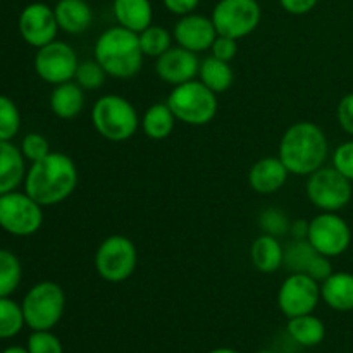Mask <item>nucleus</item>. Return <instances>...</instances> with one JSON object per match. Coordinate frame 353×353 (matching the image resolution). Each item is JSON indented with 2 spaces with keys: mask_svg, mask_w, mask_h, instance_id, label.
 <instances>
[{
  "mask_svg": "<svg viewBox=\"0 0 353 353\" xmlns=\"http://www.w3.org/2000/svg\"><path fill=\"white\" fill-rule=\"evenodd\" d=\"M79 176L76 162L62 152L31 162L24 178V192L41 207L59 205L74 193Z\"/></svg>",
  "mask_w": 353,
  "mask_h": 353,
  "instance_id": "1",
  "label": "nucleus"
},
{
  "mask_svg": "<svg viewBox=\"0 0 353 353\" xmlns=\"http://www.w3.org/2000/svg\"><path fill=\"white\" fill-rule=\"evenodd\" d=\"M330 155V141L323 128L312 121H299L288 126L279 140L278 157L295 176H309L319 168Z\"/></svg>",
  "mask_w": 353,
  "mask_h": 353,
  "instance_id": "2",
  "label": "nucleus"
},
{
  "mask_svg": "<svg viewBox=\"0 0 353 353\" xmlns=\"http://www.w3.org/2000/svg\"><path fill=\"white\" fill-rule=\"evenodd\" d=\"M95 61L105 69L109 78L131 79L141 71L143 52L140 48L138 33L126 28L110 26L99 34L93 45Z\"/></svg>",
  "mask_w": 353,
  "mask_h": 353,
  "instance_id": "3",
  "label": "nucleus"
},
{
  "mask_svg": "<svg viewBox=\"0 0 353 353\" xmlns=\"http://www.w3.org/2000/svg\"><path fill=\"white\" fill-rule=\"evenodd\" d=\"M141 117L133 103L117 93L102 95L92 107V124L97 133L112 143L128 141L140 130Z\"/></svg>",
  "mask_w": 353,
  "mask_h": 353,
  "instance_id": "4",
  "label": "nucleus"
},
{
  "mask_svg": "<svg viewBox=\"0 0 353 353\" xmlns=\"http://www.w3.org/2000/svg\"><path fill=\"white\" fill-rule=\"evenodd\" d=\"M165 102L171 107L176 119L188 126H205L214 121L219 110L217 93L207 88L200 79L172 86Z\"/></svg>",
  "mask_w": 353,
  "mask_h": 353,
  "instance_id": "5",
  "label": "nucleus"
},
{
  "mask_svg": "<svg viewBox=\"0 0 353 353\" xmlns=\"http://www.w3.org/2000/svg\"><path fill=\"white\" fill-rule=\"evenodd\" d=\"M21 309L31 331H52L64 316L65 293L57 283L40 281L28 290Z\"/></svg>",
  "mask_w": 353,
  "mask_h": 353,
  "instance_id": "6",
  "label": "nucleus"
},
{
  "mask_svg": "<svg viewBox=\"0 0 353 353\" xmlns=\"http://www.w3.org/2000/svg\"><path fill=\"white\" fill-rule=\"evenodd\" d=\"M305 193L309 202L321 212H340L353 199L350 179L333 165H323L307 176Z\"/></svg>",
  "mask_w": 353,
  "mask_h": 353,
  "instance_id": "7",
  "label": "nucleus"
},
{
  "mask_svg": "<svg viewBox=\"0 0 353 353\" xmlns=\"http://www.w3.org/2000/svg\"><path fill=\"white\" fill-rule=\"evenodd\" d=\"M93 264H95L97 272L103 281H126L137 271V245L124 234H110L97 247Z\"/></svg>",
  "mask_w": 353,
  "mask_h": 353,
  "instance_id": "8",
  "label": "nucleus"
},
{
  "mask_svg": "<svg viewBox=\"0 0 353 353\" xmlns=\"http://www.w3.org/2000/svg\"><path fill=\"white\" fill-rule=\"evenodd\" d=\"M43 226V207L31 199L26 192L0 195V228L17 238L37 234Z\"/></svg>",
  "mask_w": 353,
  "mask_h": 353,
  "instance_id": "9",
  "label": "nucleus"
},
{
  "mask_svg": "<svg viewBox=\"0 0 353 353\" xmlns=\"http://www.w3.org/2000/svg\"><path fill=\"white\" fill-rule=\"evenodd\" d=\"M217 34L241 40L254 33L262 19L257 0H219L210 14Z\"/></svg>",
  "mask_w": 353,
  "mask_h": 353,
  "instance_id": "10",
  "label": "nucleus"
},
{
  "mask_svg": "<svg viewBox=\"0 0 353 353\" xmlns=\"http://www.w3.org/2000/svg\"><path fill=\"white\" fill-rule=\"evenodd\" d=\"M307 240L317 254L340 257L352 245V228L338 212H319L309 221Z\"/></svg>",
  "mask_w": 353,
  "mask_h": 353,
  "instance_id": "11",
  "label": "nucleus"
},
{
  "mask_svg": "<svg viewBox=\"0 0 353 353\" xmlns=\"http://www.w3.org/2000/svg\"><path fill=\"white\" fill-rule=\"evenodd\" d=\"M78 65L79 59L76 50L68 41L62 40H54L45 47L37 48L33 59V68L38 78L54 86L72 81Z\"/></svg>",
  "mask_w": 353,
  "mask_h": 353,
  "instance_id": "12",
  "label": "nucleus"
},
{
  "mask_svg": "<svg viewBox=\"0 0 353 353\" xmlns=\"http://www.w3.org/2000/svg\"><path fill=\"white\" fill-rule=\"evenodd\" d=\"M321 302V285L305 272H293L283 279L278 307L288 319L312 314Z\"/></svg>",
  "mask_w": 353,
  "mask_h": 353,
  "instance_id": "13",
  "label": "nucleus"
},
{
  "mask_svg": "<svg viewBox=\"0 0 353 353\" xmlns=\"http://www.w3.org/2000/svg\"><path fill=\"white\" fill-rule=\"evenodd\" d=\"M19 34L30 47L41 48L57 40L59 24L55 19L54 7L43 2L28 3L19 14L17 21Z\"/></svg>",
  "mask_w": 353,
  "mask_h": 353,
  "instance_id": "14",
  "label": "nucleus"
},
{
  "mask_svg": "<svg viewBox=\"0 0 353 353\" xmlns=\"http://www.w3.org/2000/svg\"><path fill=\"white\" fill-rule=\"evenodd\" d=\"M172 38L179 47L200 54L210 50L214 40L217 38V31L210 17L192 12L176 21L172 28Z\"/></svg>",
  "mask_w": 353,
  "mask_h": 353,
  "instance_id": "15",
  "label": "nucleus"
},
{
  "mask_svg": "<svg viewBox=\"0 0 353 353\" xmlns=\"http://www.w3.org/2000/svg\"><path fill=\"white\" fill-rule=\"evenodd\" d=\"M199 54L186 50L179 45L171 47L161 57L155 59V74L159 76L161 81L171 86H178L195 79L199 76Z\"/></svg>",
  "mask_w": 353,
  "mask_h": 353,
  "instance_id": "16",
  "label": "nucleus"
},
{
  "mask_svg": "<svg viewBox=\"0 0 353 353\" xmlns=\"http://www.w3.org/2000/svg\"><path fill=\"white\" fill-rule=\"evenodd\" d=\"M290 171L279 157H262L248 172V185L259 195H272L288 181Z\"/></svg>",
  "mask_w": 353,
  "mask_h": 353,
  "instance_id": "17",
  "label": "nucleus"
},
{
  "mask_svg": "<svg viewBox=\"0 0 353 353\" xmlns=\"http://www.w3.org/2000/svg\"><path fill=\"white\" fill-rule=\"evenodd\" d=\"M26 159L12 141L0 140V195L19 188L26 178Z\"/></svg>",
  "mask_w": 353,
  "mask_h": 353,
  "instance_id": "18",
  "label": "nucleus"
},
{
  "mask_svg": "<svg viewBox=\"0 0 353 353\" xmlns=\"http://www.w3.org/2000/svg\"><path fill=\"white\" fill-rule=\"evenodd\" d=\"M59 30L68 34H81L93 24V9L86 0H59L54 7Z\"/></svg>",
  "mask_w": 353,
  "mask_h": 353,
  "instance_id": "19",
  "label": "nucleus"
},
{
  "mask_svg": "<svg viewBox=\"0 0 353 353\" xmlns=\"http://www.w3.org/2000/svg\"><path fill=\"white\" fill-rule=\"evenodd\" d=\"M321 300L336 312L353 310V274L348 271L333 272L321 283Z\"/></svg>",
  "mask_w": 353,
  "mask_h": 353,
  "instance_id": "20",
  "label": "nucleus"
},
{
  "mask_svg": "<svg viewBox=\"0 0 353 353\" xmlns=\"http://www.w3.org/2000/svg\"><path fill=\"white\" fill-rule=\"evenodd\" d=\"M85 107V90L72 81L55 85L50 93V110L59 119L71 121L81 114Z\"/></svg>",
  "mask_w": 353,
  "mask_h": 353,
  "instance_id": "21",
  "label": "nucleus"
},
{
  "mask_svg": "<svg viewBox=\"0 0 353 353\" xmlns=\"http://www.w3.org/2000/svg\"><path fill=\"white\" fill-rule=\"evenodd\" d=\"M112 14L119 26L134 33H141L154 19L150 0H114Z\"/></svg>",
  "mask_w": 353,
  "mask_h": 353,
  "instance_id": "22",
  "label": "nucleus"
},
{
  "mask_svg": "<svg viewBox=\"0 0 353 353\" xmlns=\"http://www.w3.org/2000/svg\"><path fill=\"white\" fill-rule=\"evenodd\" d=\"M283 257H285V247L279 243V238L271 234H259L250 245V261L262 274H272L281 269Z\"/></svg>",
  "mask_w": 353,
  "mask_h": 353,
  "instance_id": "23",
  "label": "nucleus"
},
{
  "mask_svg": "<svg viewBox=\"0 0 353 353\" xmlns=\"http://www.w3.org/2000/svg\"><path fill=\"white\" fill-rule=\"evenodd\" d=\"M176 121L178 119H176V116L172 114L168 102H157L152 103V105L145 110L143 116H141L140 128L145 133V137L150 138V140L161 141L171 137V133L174 131Z\"/></svg>",
  "mask_w": 353,
  "mask_h": 353,
  "instance_id": "24",
  "label": "nucleus"
},
{
  "mask_svg": "<svg viewBox=\"0 0 353 353\" xmlns=\"http://www.w3.org/2000/svg\"><path fill=\"white\" fill-rule=\"evenodd\" d=\"M199 79L207 88L212 90L214 93L219 95V93L228 92L233 86L234 72L230 62L221 61V59L214 57V55H209V57L200 61Z\"/></svg>",
  "mask_w": 353,
  "mask_h": 353,
  "instance_id": "25",
  "label": "nucleus"
},
{
  "mask_svg": "<svg viewBox=\"0 0 353 353\" xmlns=\"http://www.w3.org/2000/svg\"><path fill=\"white\" fill-rule=\"evenodd\" d=\"M286 331L292 336V340L302 347H316V345L323 343L324 336H326V326L314 314H305V316L288 319Z\"/></svg>",
  "mask_w": 353,
  "mask_h": 353,
  "instance_id": "26",
  "label": "nucleus"
},
{
  "mask_svg": "<svg viewBox=\"0 0 353 353\" xmlns=\"http://www.w3.org/2000/svg\"><path fill=\"white\" fill-rule=\"evenodd\" d=\"M138 40H140V48L145 57L157 59L172 47L174 38H172L171 31L165 30L164 26L150 24L141 33H138Z\"/></svg>",
  "mask_w": 353,
  "mask_h": 353,
  "instance_id": "27",
  "label": "nucleus"
},
{
  "mask_svg": "<svg viewBox=\"0 0 353 353\" xmlns=\"http://www.w3.org/2000/svg\"><path fill=\"white\" fill-rule=\"evenodd\" d=\"M23 265L16 254L0 248V299L10 296L21 285Z\"/></svg>",
  "mask_w": 353,
  "mask_h": 353,
  "instance_id": "28",
  "label": "nucleus"
},
{
  "mask_svg": "<svg viewBox=\"0 0 353 353\" xmlns=\"http://www.w3.org/2000/svg\"><path fill=\"white\" fill-rule=\"evenodd\" d=\"M26 326L21 303L14 302L10 296L0 299V340H10L17 336Z\"/></svg>",
  "mask_w": 353,
  "mask_h": 353,
  "instance_id": "29",
  "label": "nucleus"
},
{
  "mask_svg": "<svg viewBox=\"0 0 353 353\" xmlns=\"http://www.w3.org/2000/svg\"><path fill=\"white\" fill-rule=\"evenodd\" d=\"M317 255L309 240H293L285 248V257H283V268L293 274V272H305L310 261Z\"/></svg>",
  "mask_w": 353,
  "mask_h": 353,
  "instance_id": "30",
  "label": "nucleus"
},
{
  "mask_svg": "<svg viewBox=\"0 0 353 353\" xmlns=\"http://www.w3.org/2000/svg\"><path fill=\"white\" fill-rule=\"evenodd\" d=\"M21 130V112L12 99L0 95V140L12 141Z\"/></svg>",
  "mask_w": 353,
  "mask_h": 353,
  "instance_id": "31",
  "label": "nucleus"
},
{
  "mask_svg": "<svg viewBox=\"0 0 353 353\" xmlns=\"http://www.w3.org/2000/svg\"><path fill=\"white\" fill-rule=\"evenodd\" d=\"M259 228L262 230V233L271 234V236L281 238L285 234L290 233V224H292V219L288 217V214L283 209H278V207H268V209L262 210L259 214Z\"/></svg>",
  "mask_w": 353,
  "mask_h": 353,
  "instance_id": "32",
  "label": "nucleus"
},
{
  "mask_svg": "<svg viewBox=\"0 0 353 353\" xmlns=\"http://www.w3.org/2000/svg\"><path fill=\"white\" fill-rule=\"evenodd\" d=\"M105 79H107L105 69H103L95 59H93V61L79 62L78 69H76L74 81L78 83L83 90H88V92L102 88Z\"/></svg>",
  "mask_w": 353,
  "mask_h": 353,
  "instance_id": "33",
  "label": "nucleus"
},
{
  "mask_svg": "<svg viewBox=\"0 0 353 353\" xmlns=\"http://www.w3.org/2000/svg\"><path fill=\"white\" fill-rule=\"evenodd\" d=\"M26 348L30 353H64L61 340L52 331H31Z\"/></svg>",
  "mask_w": 353,
  "mask_h": 353,
  "instance_id": "34",
  "label": "nucleus"
},
{
  "mask_svg": "<svg viewBox=\"0 0 353 353\" xmlns=\"http://www.w3.org/2000/svg\"><path fill=\"white\" fill-rule=\"evenodd\" d=\"M21 154L28 162H37L50 154V143L47 138L40 133H28L21 140Z\"/></svg>",
  "mask_w": 353,
  "mask_h": 353,
  "instance_id": "35",
  "label": "nucleus"
},
{
  "mask_svg": "<svg viewBox=\"0 0 353 353\" xmlns=\"http://www.w3.org/2000/svg\"><path fill=\"white\" fill-rule=\"evenodd\" d=\"M333 168L338 169L341 174L353 183V138L338 145L331 155Z\"/></svg>",
  "mask_w": 353,
  "mask_h": 353,
  "instance_id": "36",
  "label": "nucleus"
},
{
  "mask_svg": "<svg viewBox=\"0 0 353 353\" xmlns=\"http://www.w3.org/2000/svg\"><path fill=\"white\" fill-rule=\"evenodd\" d=\"M336 121L343 133L353 138V92L341 97L340 102H338Z\"/></svg>",
  "mask_w": 353,
  "mask_h": 353,
  "instance_id": "37",
  "label": "nucleus"
},
{
  "mask_svg": "<svg viewBox=\"0 0 353 353\" xmlns=\"http://www.w3.org/2000/svg\"><path fill=\"white\" fill-rule=\"evenodd\" d=\"M236 54H238V40L217 34L212 47H210V55L221 59V61L231 62L234 57H236Z\"/></svg>",
  "mask_w": 353,
  "mask_h": 353,
  "instance_id": "38",
  "label": "nucleus"
},
{
  "mask_svg": "<svg viewBox=\"0 0 353 353\" xmlns=\"http://www.w3.org/2000/svg\"><path fill=\"white\" fill-rule=\"evenodd\" d=\"M333 264H331V259L326 257V255H321L317 254L316 257L310 261L309 268H307L305 274H309L310 278L316 279L317 283H323L324 279L330 278L331 274H333Z\"/></svg>",
  "mask_w": 353,
  "mask_h": 353,
  "instance_id": "39",
  "label": "nucleus"
},
{
  "mask_svg": "<svg viewBox=\"0 0 353 353\" xmlns=\"http://www.w3.org/2000/svg\"><path fill=\"white\" fill-rule=\"evenodd\" d=\"M281 9L292 16H305L317 7L319 0H278Z\"/></svg>",
  "mask_w": 353,
  "mask_h": 353,
  "instance_id": "40",
  "label": "nucleus"
},
{
  "mask_svg": "<svg viewBox=\"0 0 353 353\" xmlns=\"http://www.w3.org/2000/svg\"><path fill=\"white\" fill-rule=\"evenodd\" d=\"M162 3H164L169 12L181 17L186 16V14L195 12L196 7L200 6V0H162Z\"/></svg>",
  "mask_w": 353,
  "mask_h": 353,
  "instance_id": "41",
  "label": "nucleus"
},
{
  "mask_svg": "<svg viewBox=\"0 0 353 353\" xmlns=\"http://www.w3.org/2000/svg\"><path fill=\"white\" fill-rule=\"evenodd\" d=\"M290 234H292L293 240H307V234H309V221H292V224H290Z\"/></svg>",
  "mask_w": 353,
  "mask_h": 353,
  "instance_id": "42",
  "label": "nucleus"
},
{
  "mask_svg": "<svg viewBox=\"0 0 353 353\" xmlns=\"http://www.w3.org/2000/svg\"><path fill=\"white\" fill-rule=\"evenodd\" d=\"M0 353H30L26 347H19V345H12V347H7L6 350H2Z\"/></svg>",
  "mask_w": 353,
  "mask_h": 353,
  "instance_id": "43",
  "label": "nucleus"
},
{
  "mask_svg": "<svg viewBox=\"0 0 353 353\" xmlns=\"http://www.w3.org/2000/svg\"><path fill=\"white\" fill-rule=\"evenodd\" d=\"M207 353H240V352L233 350V348H214V350H210Z\"/></svg>",
  "mask_w": 353,
  "mask_h": 353,
  "instance_id": "44",
  "label": "nucleus"
},
{
  "mask_svg": "<svg viewBox=\"0 0 353 353\" xmlns=\"http://www.w3.org/2000/svg\"><path fill=\"white\" fill-rule=\"evenodd\" d=\"M255 353H274V352H271V350H261V352H255Z\"/></svg>",
  "mask_w": 353,
  "mask_h": 353,
  "instance_id": "45",
  "label": "nucleus"
}]
</instances>
